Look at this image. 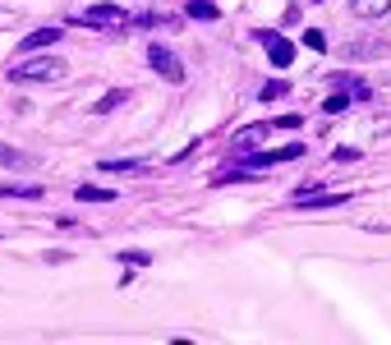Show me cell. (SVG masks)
Segmentation results:
<instances>
[{"label":"cell","instance_id":"cell-1","mask_svg":"<svg viewBox=\"0 0 391 345\" xmlns=\"http://www.w3.org/2000/svg\"><path fill=\"white\" fill-rule=\"evenodd\" d=\"M9 78L14 83H55V78H65V60L60 55H28V60L9 65Z\"/></svg>","mask_w":391,"mask_h":345},{"label":"cell","instance_id":"cell-2","mask_svg":"<svg viewBox=\"0 0 391 345\" xmlns=\"http://www.w3.org/2000/svg\"><path fill=\"white\" fill-rule=\"evenodd\" d=\"M74 23H83V28H124L129 14H124L120 5H87L83 14H74Z\"/></svg>","mask_w":391,"mask_h":345},{"label":"cell","instance_id":"cell-3","mask_svg":"<svg viewBox=\"0 0 391 345\" xmlns=\"http://www.w3.org/2000/svg\"><path fill=\"white\" fill-rule=\"evenodd\" d=\"M148 65H152L161 78H171V83H184V65H180V55H175L171 46H161V42L148 46Z\"/></svg>","mask_w":391,"mask_h":345},{"label":"cell","instance_id":"cell-4","mask_svg":"<svg viewBox=\"0 0 391 345\" xmlns=\"http://www.w3.org/2000/svg\"><path fill=\"white\" fill-rule=\"evenodd\" d=\"M295 156H304V143H286V147H272V152H249L244 161H249V166H258V171H272V166L295 161Z\"/></svg>","mask_w":391,"mask_h":345},{"label":"cell","instance_id":"cell-5","mask_svg":"<svg viewBox=\"0 0 391 345\" xmlns=\"http://www.w3.org/2000/svg\"><path fill=\"white\" fill-rule=\"evenodd\" d=\"M272 124H249V129H240L230 138V156H249V152H258V143L267 138Z\"/></svg>","mask_w":391,"mask_h":345},{"label":"cell","instance_id":"cell-6","mask_svg":"<svg viewBox=\"0 0 391 345\" xmlns=\"http://www.w3.org/2000/svg\"><path fill=\"white\" fill-rule=\"evenodd\" d=\"M258 42L267 46L272 65H281V69H286L290 60H295V46H290V42H286V37H281V33H258Z\"/></svg>","mask_w":391,"mask_h":345},{"label":"cell","instance_id":"cell-7","mask_svg":"<svg viewBox=\"0 0 391 345\" xmlns=\"http://www.w3.org/2000/svg\"><path fill=\"white\" fill-rule=\"evenodd\" d=\"M55 42H60V28H37V33H28L23 42H18V51L33 55V51H42V46H55Z\"/></svg>","mask_w":391,"mask_h":345},{"label":"cell","instance_id":"cell-8","mask_svg":"<svg viewBox=\"0 0 391 345\" xmlns=\"http://www.w3.org/2000/svg\"><path fill=\"white\" fill-rule=\"evenodd\" d=\"M373 55H382V42H373V37H359L346 46V60H373Z\"/></svg>","mask_w":391,"mask_h":345},{"label":"cell","instance_id":"cell-9","mask_svg":"<svg viewBox=\"0 0 391 345\" xmlns=\"http://www.w3.org/2000/svg\"><path fill=\"white\" fill-rule=\"evenodd\" d=\"M391 9V0H350V14L355 18H382Z\"/></svg>","mask_w":391,"mask_h":345},{"label":"cell","instance_id":"cell-10","mask_svg":"<svg viewBox=\"0 0 391 345\" xmlns=\"http://www.w3.org/2000/svg\"><path fill=\"white\" fill-rule=\"evenodd\" d=\"M129 102V87H115V92H106L102 102H92V115H106V111H115V106H124Z\"/></svg>","mask_w":391,"mask_h":345},{"label":"cell","instance_id":"cell-11","mask_svg":"<svg viewBox=\"0 0 391 345\" xmlns=\"http://www.w3.org/2000/svg\"><path fill=\"white\" fill-rule=\"evenodd\" d=\"M74 198H78V203H115L120 193H111V189H97V184H83V189H78Z\"/></svg>","mask_w":391,"mask_h":345},{"label":"cell","instance_id":"cell-12","mask_svg":"<svg viewBox=\"0 0 391 345\" xmlns=\"http://www.w3.org/2000/svg\"><path fill=\"white\" fill-rule=\"evenodd\" d=\"M258 97H262V102H281V97H290V83H286V78H267Z\"/></svg>","mask_w":391,"mask_h":345},{"label":"cell","instance_id":"cell-13","mask_svg":"<svg viewBox=\"0 0 391 345\" xmlns=\"http://www.w3.org/2000/svg\"><path fill=\"white\" fill-rule=\"evenodd\" d=\"M189 14H193V18H203V23H217V18H221V9L212 5V0H193V5H189Z\"/></svg>","mask_w":391,"mask_h":345},{"label":"cell","instance_id":"cell-14","mask_svg":"<svg viewBox=\"0 0 391 345\" xmlns=\"http://www.w3.org/2000/svg\"><path fill=\"white\" fill-rule=\"evenodd\" d=\"M0 166L5 171H18V166H28V156L18 152V147H9V143H0Z\"/></svg>","mask_w":391,"mask_h":345},{"label":"cell","instance_id":"cell-15","mask_svg":"<svg viewBox=\"0 0 391 345\" xmlns=\"http://www.w3.org/2000/svg\"><path fill=\"white\" fill-rule=\"evenodd\" d=\"M336 203H346V193H318V198L299 193V207H336Z\"/></svg>","mask_w":391,"mask_h":345},{"label":"cell","instance_id":"cell-16","mask_svg":"<svg viewBox=\"0 0 391 345\" xmlns=\"http://www.w3.org/2000/svg\"><path fill=\"white\" fill-rule=\"evenodd\" d=\"M0 198H42V189H37V184H9Z\"/></svg>","mask_w":391,"mask_h":345},{"label":"cell","instance_id":"cell-17","mask_svg":"<svg viewBox=\"0 0 391 345\" xmlns=\"http://www.w3.org/2000/svg\"><path fill=\"white\" fill-rule=\"evenodd\" d=\"M346 106H350V97H346V92H331L327 102H322V111H327V115H341Z\"/></svg>","mask_w":391,"mask_h":345},{"label":"cell","instance_id":"cell-18","mask_svg":"<svg viewBox=\"0 0 391 345\" xmlns=\"http://www.w3.org/2000/svg\"><path fill=\"white\" fill-rule=\"evenodd\" d=\"M120 262H129V267H148V262H152V253H143V249H129V253H120Z\"/></svg>","mask_w":391,"mask_h":345},{"label":"cell","instance_id":"cell-19","mask_svg":"<svg viewBox=\"0 0 391 345\" xmlns=\"http://www.w3.org/2000/svg\"><path fill=\"white\" fill-rule=\"evenodd\" d=\"M304 46H309V51H322V46H327V37H322L318 28H309V33H304Z\"/></svg>","mask_w":391,"mask_h":345},{"label":"cell","instance_id":"cell-20","mask_svg":"<svg viewBox=\"0 0 391 345\" xmlns=\"http://www.w3.org/2000/svg\"><path fill=\"white\" fill-rule=\"evenodd\" d=\"M102 171H111V175H120V171H139V161H102Z\"/></svg>","mask_w":391,"mask_h":345},{"label":"cell","instance_id":"cell-21","mask_svg":"<svg viewBox=\"0 0 391 345\" xmlns=\"http://www.w3.org/2000/svg\"><path fill=\"white\" fill-rule=\"evenodd\" d=\"M336 161H341V166H350V161H359V147H341V152H336Z\"/></svg>","mask_w":391,"mask_h":345}]
</instances>
